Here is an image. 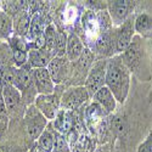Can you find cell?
<instances>
[{"instance_id":"4fadbf2b","label":"cell","mask_w":152,"mask_h":152,"mask_svg":"<svg viewBox=\"0 0 152 152\" xmlns=\"http://www.w3.org/2000/svg\"><path fill=\"white\" fill-rule=\"evenodd\" d=\"M51 55L46 53L44 49H33L28 54V61L29 65L35 68H46L51 61Z\"/></svg>"},{"instance_id":"8992f818","label":"cell","mask_w":152,"mask_h":152,"mask_svg":"<svg viewBox=\"0 0 152 152\" xmlns=\"http://www.w3.org/2000/svg\"><path fill=\"white\" fill-rule=\"evenodd\" d=\"M32 80L39 95H50L54 93L55 83L51 79L48 68H35L32 71Z\"/></svg>"},{"instance_id":"4dcf8cb0","label":"cell","mask_w":152,"mask_h":152,"mask_svg":"<svg viewBox=\"0 0 152 152\" xmlns=\"http://www.w3.org/2000/svg\"><path fill=\"white\" fill-rule=\"evenodd\" d=\"M0 152H9V150L6 147H0Z\"/></svg>"},{"instance_id":"484cf974","label":"cell","mask_w":152,"mask_h":152,"mask_svg":"<svg viewBox=\"0 0 152 152\" xmlns=\"http://www.w3.org/2000/svg\"><path fill=\"white\" fill-rule=\"evenodd\" d=\"M12 31V22L7 15H0V33L3 35H9Z\"/></svg>"},{"instance_id":"5bb4252c","label":"cell","mask_w":152,"mask_h":152,"mask_svg":"<svg viewBox=\"0 0 152 152\" xmlns=\"http://www.w3.org/2000/svg\"><path fill=\"white\" fill-rule=\"evenodd\" d=\"M66 69H67V65L66 62L63 61V57H54L49 63V67H48V71L51 75V79L53 82L56 84V83H60L63 78V75L66 73Z\"/></svg>"},{"instance_id":"44dd1931","label":"cell","mask_w":152,"mask_h":152,"mask_svg":"<svg viewBox=\"0 0 152 152\" xmlns=\"http://www.w3.org/2000/svg\"><path fill=\"white\" fill-rule=\"evenodd\" d=\"M108 125H110V129L117 135H123L126 130L125 119L118 115L111 117V119L108 121Z\"/></svg>"},{"instance_id":"6da1fadb","label":"cell","mask_w":152,"mask_h":152,"mask_svg":"<svg viewBox=\"0 0 152 152\" xmlns=\"http://www.w3.org/2000/svg\"><path fill=\"white\" fill-rule=\"evenodd\" d=\"M106 86L112 91L117 101L124 102L129 93L130 71L124 65L122 57L119 56L107 61Z\"/></svg>"},{"instance_id":"5b68a950","label":"cell","mask_w":152,"mask_h":152,"mask_svg":"<svg viewBox=\"0 0 152 152\" xmlns=\"http://www.w3.org/2000/svg\"><path fill=\"white\" fill-rule=\"evenodd\" d=\"M60 101L56 95H38L35 99V107L46 119H55L58 113Z\"/></svg>"},{"instance_id":"d6986e66","label":"cell","mask_w":152,"mask_h":152,"mask_svg":"<svg viewBox=\"0 0 152 152\" xmlns=\"http://www.w3.org/2000/svg\"><path fill=\"white\" fill-rule=\"evenodd\" d=\"M27 11H21L18 12L17 20L15 22V28L16 32L20 35H26L29 32V27H31V21L32 18H29V15L26 14Z\"/></svg>"},{"instance_id":"f546056e","label":"cell","mask_w":152,"mask_h":152,"mask_svg":"<svg viewBox=\"0 0 152 152\" xmlns=\"http://www.w3.org/2000/svg\"><path fill=\"white\" fill-rule=\"evenodd\" d=\"M7 128V119H0V136H1Z\"/></svg>"},{"instance_id":"cb8c5ba5","label":"cell","mask_w":152,"mask_h":152,"mask_svg":"<svg viewBox=\"0 0 152 152\" xmlns=\"http://www.w3.org/2000/svg\"><path fill=\"white\" fill-rule=\"evenodd\" d=\"M110 125H108V122L104 118L102 121H101L97 125V128L95 130V133L97 134V137H99V140L101 142H105L108 140V135H110Z\"/></svg>"},{"instance_id":"83f0119b","label":"cell","mask_w":152,"mask_h":152,"mask_svg":"<svg viewBox=\"0 0 152 152\" xmlns=\"http://www.w3.org/2000/svg\"><path fill=\"white\" fill-rule=\"evenodd\" d=\"M137 152H152V133H150L146 140L139 146Z\"/></svg>"},{"instance_id":"7402d4cb","label":"cell","mask_w":152,"mask_h":152,"mask_svg":"<svg viewBox=\"0 0 152 152\" xmlns=\"http://www.w3.org/2000/svg\"><path fill=\"white\" fill-rule=\"evenodd\" d=\"M67 40L68 38L66 33L57 32L56 34V43H55V50H56V57H63L67 51Z\"/></svg>"},{"instance_id":"9c48e42d","label":"cell","mask_w":152,"mask_h":152,"mask_svg":"<svg viewBox=\"0 0 152 152\" xmlns=\"http://www.w3.org/2000/svg\"><path fill=\"white\" fill-rule=\"evenodd\" d=\"M133 24L130 20H126L118 32L115 34V44H116V53H123L128 48L133 40Z\"/></svg>"},{"instance_id":"ba28073f","label":"cell","mask_w":152,"mask_h":152,"mask_svg":"<svg viewBox=\"0 0 152 152\" xmlns=\"http://www.w3.org/2000/svg\"><path fill=\"white\" fill-rule=\"evenodd\" d=\"M132 7H133V4H132V1H128V0H115V1H110L108 9H110L111 20L117 24H123L125 22L126 16L129 15V11Z\"/></svg>"},{"instance_id":"ffe728a7","label":"cell","mask_w":152,"mask_h":152,"mask_svg":"<svg viewBox=\"0 0 152 152\" xmlns=\"http://www.w3.org/2000/svg\"><path fill=\"white\" fill-rule=\"evenodd\" d=\"M83 27L88 33H97L100 29L97 15H95L93 11H86L83 15Z\"/></svg>"},{"instance_id":"4316f807","label":"cell","mask_w":152,"mask_h":152,"mask_svg":"<svg viewBox=\"0 0 152 152\" xmlns=\"http://www.w3.org/2000/svg\"><path fill=\"white\" fill-rule=\"evenodd\" d=\"M14 58H15V63L16 66H18L20 68L23 67V65L27 62L28 60V54L27 50H20V49H14Z\"/></svg>"},{"instance_id":"1f68e13d","label":"cell","mask_w":152,"mask_h":152,"mask_svg":"<svg viewBox=\"0 0 152 152\" xmlns=\"http://www.w3.org/2000/svg\"><path fill=\"white\" fill-rule=\"evenodd\" d=\"M14 152H22V151H14Z\"/></svg>"},{"instance_id":"52a82bcc","label":"cell","mask_w":152,"mask_h":152,"mask_svg":"<svg viewBox=\"0 0 152 152\" xmlns=\"http://www.w3.org/2000/svg\"><path fill=\"white\" fill-rule=\"evenodd\" d=\"M121 57L129 71H135L140 65L142 57V45L140 40L137 38H133L130 45L124 50V54Z\"/></svg>"},{"instance_id":"f1b7e54d","label":"cell","mask_w":152,"mask_h":152,"mask_svg":"<svg viewBox=\"0 0 152 152\" xmlns=\"http://www.w3.org/2000/svg\"><path fill=\"white\" fill-rule=\"evenodd\" d=\"M0 119H7L6 118V105L4 102L1 93H0Z\"/></svg>"},{"instance_id":"2e32d148","label":"cell","mask_w":152,"mask_h":152,"mask_svg":"<svg viewBox=\"0 0 152 152\" xmlns=\"http://www.w3.org/2000/svg\"><path fill=\"white\" fill-rule=\"evenodd\" d=\"M1 94H3V99L6 105V108L9 110L15 108L21 100V91L16 89L14 85H3Z\"/></svg>"},{"instance_id":"30bf717a","label":"cell","mask_w":152,"mask_h":152,"mask_svg":"<svg viewBox=\"0 0 152 152\" xmlns=\"http://www.w3.org/2000/svg\"><path fill=\"white\" fill-rule=\"evenodd\" d=\"M54 128L61 135H68L74 128V116L71 111L61 110L54 119Z\"/></svg>"},{"instance_id":"e0dca14e","label":"cell","mask_w":152,"mask_h":152,"mask_svg":"<svg viewBox=\"0 0 152 152\" xmlns=\"http://www.w3.org/2000/svg\"><path fill=\"white\" fill-rule=\"evenodd\" d=\"M32 82V73L27 69H24L23 67L16 69V77H15V82H14V86L16 89H18L20 91L26 90Z\"/></svg>"},{"instance_id":"9a60e30c","label":"cell","mask_w":152,"mask_h":152,"mask_svg":"<svg viewBox=\"0 0 152 152\" xmlns=\"http://www.w3.org/2000/svg\"><path fill=\"white\" fill-rule=\"evenodd\" d=\"M84 51V48L82 44V40L78 38V35L75 34H69L68 35V40H67V57L71 61L78 60Z\"/></svg>"},{"instance_id":"3957f363","label":"cell","mask_w":152,"mask_h":152,"mask_svg":"<svg viewBox=\"0 0 152 152\" xmlns=\"http://www.w3.org/2000/svg\"><path fill=\"white\" fill-rule=\"evenodd\" d=\"M89 93H88L85 86H73L65 91L61 100V106L63 110L74 111L79 108L85 101L89 99Z\"/></svg>"},{"instance_id":"603a6c76","label":"cell","mask_w":152,"mask_h":152,"mask_svg":"<svg viewBox=\"0 0 152 152\" xmlns=\"http://www.w3.org/2000/svg\"><path fill=\"white\" fill-rule=\"evenodd\" d=\"M135 31L139 33H144L151 29L152 27V18L147 14H141L139 15L137 18L135 20Z\"/></svg>"},{"instance_id":"7c38bea8","label":"cell","mask_w":152,"mask_h":152,"mask_svg":"<svg viewBox=\"0 0 152 152\" xmlns=\"http://www.w3.org/2000/svg\"><path fill=\"white\" fill-rule=\"evenodd\" d=\"M106 115V112L104 111V108L101 107L97 102H94L86 108L85 111V115H84V121H85V124L89 126L91 132H95L99 123L104 119Z\"/></svg>"},{"instance_id":"ac0fdd59","label":"cell","mask_w":152,"mask_h":152,"mask_svg":"<svg viewBox=\"0 0 152 152\" xmlns=\"http://www.w3.org/2000/svg\"><path fill=\"white\" fill-rule=\"evenodd\" d=\"M54 144L55 135L51 132L45 129L43 134L39 136V140H38V152H53Z\"/></svg>"},{"instance_id":"277c9868","label":"cell","mask_w":152,"mask_h":152,"mask_svg":"<svg viewBox=\"0 0 152 152\" xmlns=\"http://www.w3.org/2000/svg\"><path fill=\"white\" fill-rule=\"evenodd\" d=\"M26 126L27 132L31 135L32 139H39V136L43 134L45 124H46V118L38 111L35 106H32L27 113H26Z\"/></svg>"},{"instance_id":"d4e9b609","label":"cell","mask_w":152,"mask_h":152,"mask_svg":"<svg viewBox=\"0 0 152 152\" xmlns=\"http://www.w3.org/2000/svg\"><path fill=\"white\" fill-rule=\"evenodd\" d=\"M53 152H71V148L68 146V142L65 139V136L58 133L55 134V144H54Z\"/></svg>"},{"instance_id":"7a4b0ae2","label":"cell","mask_w":152,"mask_h":152,"mask_svg":"<svg viewBox=\"0 0 152 152\" xmlns=\"http://www.w3.org/2000/svg\"><path fill=\"white\" fill-rule=\"evenodd\" d=\"M107 61H99L90 68L85 80V88L89 95L94 96L99 89L106 85Z\"/></svg>"},{"instance_id":"8fae6325","label":"cell","mask_w":152,"mask_h":152,"mask_svg":"<svg viewBox=\"0 0 152 152\" xmlns=\"http://www.w3.org/2000/svg\"><path fill=\"white\" fill-rule=\"evenodd\" d=\"M94 99H95V102H97L101 107H102L106 113H111L116 110L117 100L106 85L96 91V94L94 95Z\"/></svg>"}]
</instances>
